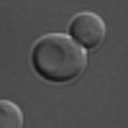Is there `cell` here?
Wrapping results in <instances>:
<instances>
[{"instance_id":"cell-1","label":"cell","mask_w":128,"mask_h":128,"mask_svg":"<svg viewBox=\"0 0 128 128\" xmlns=\"http://www.w3.org/2000/svg\"><path fill=\"white\" fill-rule=\"evenodd\" d=\"M31 64L41 80L54 84H67L84 72L87 51L77 46L67 34H46L34 44Z\"/></svg>"},{"instance_id":"cell-2","label":"cell","mask_w":128,"mask_h":128,"mask_svg":"<svg viewBox=\"0 0 128 128\" xmlns=\"http://www.w3.org/2000/svg\"><path fill=\"white\" fill-rule=\"evenodd\" d=\"M69 38L84 51L95 49L105 38V23L98 13H77L69 23Z\"/></svg>"},{"instance_id":"cell-3","label":"cell","mask_w":128,"mask_h":128,"mask_svg":"<svg viewBox=\"0 0 128 128\" xmlns=\"http://www.w3.org/2000/svg\"><path fill=\"white\" fill-rule=\"evenodd\" d=\"M0 128H23V113L16 102L0 100Z\"/></svg>"}]
</instances>
